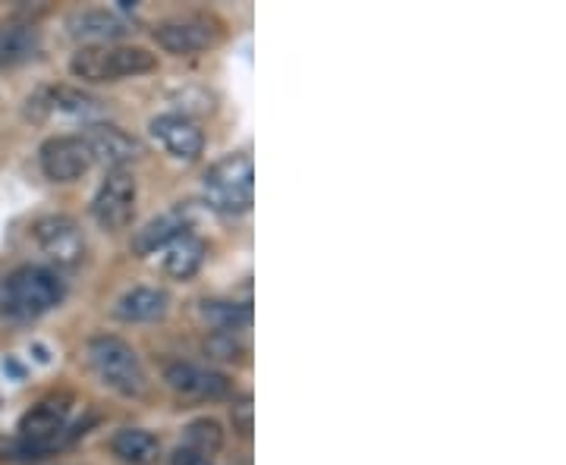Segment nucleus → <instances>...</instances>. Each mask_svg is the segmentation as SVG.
I'll return each instance as SVG.
<instances>
[{
  "label": "nucleus",
  "instance_id": "0eeeda50",
  "mask_svg": "<svg viewBox=\"0 0 566 465\" xmlns=\"http://www.w3.org/2000/svg\"><path fill=\"white\" fill-rule=\"evenodd\" d=\"M32 240L54 271L57 267H76L85 258V233H82L80 223L66 214L39 218L32 226Z\"/></svg>",
  "mask_w": 566,
  "mask_h": 465
},
{
  "label": "nucleus",
  "instance_id": "f3484780",
  "mask_svg": "<svg viewBox=\"0 0 566 465\" xmlns=\"http://www.w3.org/2000/svg\"><path fill=\"white\" fill-rule=\"evenodd\" d=\"M111 450L126 465H155L161 456V441L145 427H120L111 437Z\"/></svg>",
  "mask_w": 566,
  "mask_h": 465
},
{
  "label": "nucleus",
  "instance_id": "7ed1b4c3",
  "mask_svg": "<svg viewBox=\"0 0 566 465\" xmlns=\"http://www.w3.org/2000/svg\"><path fill=\"white\" fill-rule=\"evenodd\" d=\"M88 364L98 374V381L104 387H111L114 393L139 400L148 393V374L142 364L139 352L133 346L114 337V334H98L88 340Z\"/></svg>",
  "mask_w": 566,
  "mask_h": 465
},
{
  "label": "nucleus",
  "instance_id": "f8f14e48",
  "mask_svg": "<svg viewBox=\"0 0 566 465\" xmlns=\"http://www.w3.org/2000/svg\"><path fill=\"white\" fill-rule=\"evenodd\" d=\"M164 381L174 393L189 397V400H221L230 393V381L227 374L214 371V368H202L192 362H174L167 364Z\"/></svg>",
  "mask_w": 566,
  "mask_h": 465
},
{
  "label": "nucleus",
  "instance_id": "ddd939ff",
  "mask_svg": "<svg viewBox=\"0 0 566 465\" xmlns=\"http://www.w3.org/2000/svg\"><path fill=\"white\" fill-rule=\"evenodd\" d=\"M189 226H192V214H189V208H170V211H164L161 218H155V221H148L142 230H136V236H133V252L139 255V258H148V255H155V252H164L167 245L174 243V240H180L182 233H189Z\"/></svg>",
  "mask_w": 566,
  "mask_h": 465
},
{
  "label": "nucleus",
  "instance_id": "f03ea898",
  "mask_svg": "<svg viewBox=\"0 0 566 465\" xmlns=\"http://www.w3.org/2000/svg\"><path fill=\"white\" fill-rule=\"evenodd\" d=\"M158 70V57L136 44H82L70 61V73L82 82L102 85Z\"/></svg>",
  "mask_w": 566,
  "mask_h": 465
},
{
  "label": "nucleus",
  "instance_id": "4468645a",
  "mask_svg": "<svg viewBox=\"0 0 566 465\" xmlns=\"http://www.w3.org/2000/svg\"><path fill=\"white\" fill-rule=\"evenodd\" d=\"M41 51V29L29 20H7L0 25V70H17L35 61Z\"/></svg>",
  "mask_w": 566,
  "mask_h": 465
},
{
  "label": "nucleus",
  "instance_id": "39448f33",
  "mask_svg": "<svg viewBox=\"0 0 566 465\" xmlns=\"http://www.w3.org/2000/svg\"><path fill=\"white\" fill-rule=\"evenodd\" d=\"M73 412V397L70 393H54L44 397L39 405H32L20 419V453L29 459H41L54 446H61L63 431Z\"/></svg>",
  "mask_w": 566,
  "mask_h": 465
},
{
  "label": "nucleus",
  "instance_id": "aec40b11",
  "mask_svg": "<svg viewBox=\"0 0 566 465\" xmlns=\"http://www.w3.org/2000/svg\"><path fill=\"white\" fill-rule=\"evenodd\" d=\"M202 315L214 324V330H221V334H240L245 324L252 321L249 305L240 303H205Z\"/></svg>",
  "mask_w": 566,
  "mask_h": 465
},
{
  "label": "nucleus",
  "instance_id": "1a4fd4ad",
  "mask_svg": "<svg viewBox=\"0 0 566 465\" xmlns=\"http://www.w3.org/2000/svg\"><path fill=\"white\" fill-rule=\"evenodd\" d=\"M88 145L82 142L80 133H66V136H51L39 148L41 173L51 182H76L82 173H88L92 167Z\"/></svg>",
  "mask_w": 566,
  "mask_h": 465
},
{
  "label": "nucleus",
  "instance_id": "6ab92c4d",
  "mask_svg": "<svg viewBox=\"0 0 566 465\" xmlns=\"http://www.w3.org/2000/svg\"><path fill=\"white\" fill-rule=\"evenodd\" d=\"M182 446L214 459V453H221L223 446V427L214 419H196L186 425V444Z\"/></svg>",
  "mask_w": 566,
  "mask_h": 465
},
{
  "label": "nucleus",
  "instance_id": "20e7f679",
  "mask_svg": "<svg viewBox=\"0 0 566 465\" xmlns=\"http://www.w3.org/2000/svg\"><path fill=\"white\" fill-rule=\"evenodd\" d=\"M205 202L208 208L221 211V214H245L255 199V167L249 151H233L218 163L208 167L205 173Z\"/></svg>",
  "mask_w": 566,
  "mask_h": 465
},
{
  "label": "nucleus",
  "instance_id": "dca6fc26",
  "mask_svg": "<svg viewBox=\"0 0 566 465\" xmlns=\"http://www.w3.org/2000/svg\"><path fill=\"white\" fill-rule=\"evenodd\" d=\"M170 308V296L158 289V286H136L129 293H123L117 305H114V318L126 324H148L161 321Z\"/></svg>",
  "mask_w": 566,
  "mask_h": 465
},
{
  "label": "nucleus",
  "instance_id": "a211bd4d",
  "mask_svg": "<svg viewBox=\"0 0 566 465\" xmlns=\"http://www.w3.org/2000/svg\"><path fill=\"white\" fill-rule=\"evenodd\" d=\"M205 255H208V245L196 233H182L180 240H174L164 249V271L170 277H177V281H189V277L199 274Z\"/></svg>",
  "mask_w": 566,
  "mask_h": 465
},
{
  "label": "nucleus",
  "instance_id": "4be33fe9",
  "mask_svg": "<svg viewBox=\"0 0 566 465\" xmlns=\"http://www.w3.org/2000/svg\"><path fill=\"white\" fill-rule=\"evenodd\" d=\"M170 465H211V459L202 456V453H196V450H189V446H177Z\"/></svg>",
  "mask_w": 566,
  "mask_h": 465
},
{
  "label": "nucleus",
  "instance_id": "f257e3e1",
  "mask_svg": "<svg viewBox=\"0 0 566 465\" xmlns=\"http://www.w3.org/2000/svg\"><path fill=\"white\" fill-rule=\"evenodd\" d=\"M66 296L61 274L48 264H22L0 281V318L32 324L54 311Z\"/></svg>",
  "mask_w": 566,
  "mask_h": 465
},
{
  "label": "nucleus",
  "instance_id": "9b49d317",
  "mask_svg": "<svg viewBox=\"0 0 566 465\" xmlns=\"http://www.w3.org/2000/svg\"><path fill=\"white\" fill-rule=\"evenodd\" d=\"M151 139L164 145V151L177 161H199V155L205 151V136L199 129V123L186 114H161L148 123Z\"/></svg>",
  "mask_w": 566,
  "mask_h": 465
},
{
  "label": "nucleus",
  "instance_id": "9d476101",
  "mask_svg": "<svg viewBox=\"0 0 566 465\" xmlns=\"http://www.w3.org/2000/svg\"><path fill=\"white\" fill-rule=\"evenodd\" d=\"M82 142L88 145L92 161H102L107 170H120L142 158L139 139H133L129 133H123L120 126L111 123H88L80 133Z\"/></svg>",
  "mask_w": 566,
  "mask_h": 465
},
{
  "label": "nucleus",
  "instance_id": "423d86ee",
  "mask_svg": "<svg viewBox=\"0 0 566 465\" xmlns=\"http://www.w3.org/2000/svg\"><path fill=\"white\" fill-rule=\"evenodd\" d=\"M136 199H139V186L129 167L120 170H107V177L98 186V195L92 202V218L98 221L102 230H126L136 218Z\"/></svg>",
  "mask_w": 566,
  "mask_h": 465
},
{
  "label": "nucleus",
  "instance_id": "2eb2a0df",
  "mask_svg": "<svg viewBox=\"0 0 566 465\" xmlns=\"http://www.w3.org/2000/svg\"><path fill=\"white\" fill-rule=\"evenodd\" d=\"M70 35L88 44H114L129 32V22L117 10H80L70 17Z\"/></svg>",
  "mask_w": 566,
  "mask_h": 465
},
{
  "label": "nucleus",
  "instance_id": "6e6552de",
  "mask_svg": "<svg viewBox=\"0 0 566 465\" xmlns=\"http://www.w3.org/2000/svg\"><path fill=\"white\" fill-rule=\"evenodd\" d=\"M151 35L161 51L186 57V54H199V51L214 47L221 41V29H218V22L205 20V17H174V20L158 22Z\"/></svg>",
  "mask_w": 566,
  "mask_h": 465
},
{
  "label": "nucleus",
  "instance_id": "412c9836",
  "mask_svg": "<svg viewBox=\"0 0 566 465\" xmlns=\"http://www.w3.org/2000/svg\"><path fill=\"white\" fill-rule=\"evenodd\" d=\"M252 397L245 393V397H240L237 403L230 405V419H233V431L240 434V437H249L252 434Z\"/></svg>",
  "mask_w": 566,
  "mask_h": 465
}]
</instances>
